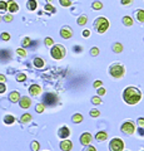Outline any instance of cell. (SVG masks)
<instances>
[{
  "mask_svg": "<svg viewBox=\"0 0 144 151\" xmlns=\"http://www.w3.org/2000/svg\"><path fill=\"white\" fill-rule=\"evenodd\" d=\"M123 100L128 105H137L142 100V92L137 87H127L123 91Z\"/></svg>",
  "mask_w": 144,
  "mask_h": 151,
  "instance_id": "6da1fadb",
  "label": "cell"
},
{
  "mask_svg": "<svg viewBox=\"0 0 144 151\" xmlns=\"http://www.w3.org/2000/svg\"><path fill=\"white\" fill-rule=\"evenodd\" d=\"M109 25H110V23L106 18L98 17L94 20V23H93V29L95 32H98L99 34H104V33L109 29Z\"/></svg>",
  "mask_w": 144,
  "mask_h": 151,
  "instance_id": "7a4b0ae2",
  "label": "cell"
},
{
  "mask_svg": "<svg viewBox=\"0 0 144 151\" xmlns=\"http://www.w3.org/2000/svg\"><path fill=\"white\" fill-rule=\"evenodd\" d=\"M109 74L113 78H117V79L123 78L124 74H125V67H124L122 63L115 62L113 64H110V67H109Z\"/></svg>",
  "mask_w": 144,
  "mask_h": 151,
  "instance_id": "3957f363",
  "label": "cell"
},
{
  "mask_svg": "<svg viewBox=\"0 0 144 151\" xmlns=\"http://www.w3.org/2000/svg\"><path fill=\"white\" fill-rule=\"evenodd\" d=\"M50 55L53 59L60 60L67 55V48L63 44H53L52 49H50Z\"/></svg>",
  "mask_w": 144,
  "mask_h": 151,
  "instance_id": "277c9868",
  "label": "cell"
},
{
  "mask_svg": "<svg viewBox=\"0 0 144 151\" xmlns=\"http://www.w3.org/2000/svg\"><path fill=\"white\" fill-rule=\"evenodd\" d=\"M120 131L127 136H132V135H134V132H135V125H134L133 121H125V122H123L122 127H120Z\"/></svg>",
  "mask_w": 144,
  "mask_h": 151,
  "instance_id": "5b68a950",
  "label": "cell"
},
{
  "mask_svg": "<svg viewBox=\"0 0 144 151\" xmlns=\"http://www.w3.org/2000/svg\"><path fill=\"white\" fill-rule=\"evenodd\" d=\"M58 103V96L55 93H45L43 96V105L53 107Z\"/></svg>",
  "mask_w": 144,
  "mask_h": 151,
  "instance_id": "8992f818",
  "label": "cell"
},
{
  "mask_svg": "<svg viewBox=\"0 0 144 151\" xmlns=\"http://www.w3.org/2000/svg\"><path fill=\"white\" fill-rule=\"evenodd\" d=\"M109 150L110 151H123L124 150V142L120 139H113L109 142Z\"/></svg>",
  "mask_w": 144,
  "mask_h": 151,
  "instance_id": "52a82bcc",
  "label": "cell"
},
{
  "mask_svg": "<svg viewBox=\"0 0 144 151\" xmlns=\"http://www.w3.org/2000/svg\"><path fill=\"white\" fill-rule=\"evenodd\" d=\"M60 37L63 38V39H70L73 37V30L72 28L69 25H64L62 27V29H60Z\"/></svg>",
  "mask_w": 144,
  "mask_h": 151,
  "instance_id": "ba28073f",
  "label": "cell"
},
{
  "mask_svg": "<svg viewBox=\"0 0 144 151\" xmlns=\"http://www.w3.org/2000/svg\"><path fill=\"white\" fill-rule=\"evenodd\" d=\"M69 136H70V130H69L68 126H62L58 130V137L59 139L65 140V139H69Z\"/></svg>",
  "mask_w": 144,
  "mask_h": 151,
  "instance_id": "9c48e42d",
  "label": "cell"
},
{
  "mask_svg": "<svg viewBox=\"0 0 144 151\" xmlns=\"http://www.w3.org/2000/svg\"><path fill=\"white\" fill-rule=\"evenodd\" d=\"M6 5H8V10L10 14L19 12V4H18L16 1H14V0H9V1H6Z\"/></svg>",
  "mask_w": 144,
  "mask_h": 151,
  "instance_id": "30bf717a",
  "label": "cell"
},
{
  "mask_svg": "<svg viewBox=\"0 0 144 151\" xmlns=\"http://www.w3.org/2000/svg\"><path fill=\"white\" fill-rule=\"evenodd\" d=\"M60 150L62 151H72L73 149V142L69 139H65V140H63L62 142H60Z\"/></svg>",
  "mask_w": 144,
  "mask_h": 151,
  "instance_id": "8fae6325",
  "label": "cell"
},
{
  "mask_svg": "<svg viewBox=\"0 0 144 151\" xmlns=\"http://www.w3.org/2000/svg\"><path fill=\"white\" fill-rule=\"evenodd\" d=\"M92 135L89 134V132H83V134L80 135V144L83 146H87V145H89L92 142Z\"/></svg>",
  "mask_w": 144,
  "mask_h": 151,
  "instance_id": "7c38bea8",
  "label": "cell"
},
{
  "mask_svg": "<svg viewBox=\"0 0 144 151\" xmlns=\"http://www.w3.org/2000/svg\"><path fill=\"white\" fill-rule=\"evenodd\" d=\"M19 106L21 108H29L31 106V100H30V97H28V96H23L20 97V100H19Z\"/></svg>",
  "mask_w": 144,
  "mask_h": 151,
  "instance_id": "4fadbf2b",
  "label": "cell"
},
{
  "mask_svg": "<svg viewBox=\"0 0 144 151\" xmlns=\"http://www.w3.org/2000/svg\"><path fill=\"white\" fill-rule=\"evenodd\" d=\"M29 93H30V96H35V97L39 96L41 93V87L39 84H31L29 87Z\"/></svg>",
  "mask_w": 144,
  "mask_h": 151,
  "instance_id": "5bb4252c",
  "label": "cell"
},
{
  "mask_svg": "<svg viewBox=\"0 0 144 151\" xmlns=\"http://www.w3.org/2000/svg\"><path fill=\"white\" fill-rule=\"evenodd\" d=\"M134 18L137 19V22L144 23V10L143 9H137V10L134 12Z\"/></svg>",
  "mask_w": 144,
  "mask_h": 151,
  "instance_id": "9a60e30c",
  "label": "cell"
},
{
  "mask_svg": "<svg viewBox=\"0 0 144 151\" xmlns=\"http://www.w3.org/2000/svg\"><path fill=\"white\" fill-rule=\"evenodd\" d=\"M38 8V1L36 0H28L26 1V9L29 12H34Z\"/></svg>",
  "mask_w": 144,
  "mask_h": 151,
  "instance_id": "2e32d148",
  "label": "cell"
},
{
  "mask_svg": "<svg viewBox=\"0 0 144 151\" xmlns=\"http://www.w3.org/2000/svg\"><path fill=\"white\" fill-rule=\"evenodd\" d=\"M9 100H10V102H13V103L19 102V100H20V93L18 92V91H13L10 94H9Z\"/></svg>",
  "mask_w": 144,
  "mask_h": 151,
  "instance_id": "e0dca14e",
  "label": "cell"
},
{
  "mask_svg": "<svg viewBox=\"0 0 144 151\" xmlns=\"http://www.w3.org/2000/svg\"><path fill=\"white\" fill-rule=\"evenodd\" d=\"M106 139H108V134H106L105 131H99L98 134L95 135V140L99 141V142H101V141H105Z\"/></svg>",
  "mask_w": 144,
  "mask_h": 151,
  "instance_id": "ac0fdd59",
  "label": "cell"
},
{
  "mask_svg": "<svg viewBox=\"0 0 144 151\" xmlns=\"http://www.w3.org/2000/svg\"><path fill=\"white\" fill-rule=\"evenodd\" d=\"M122 22H123V24H124L125 27H132V25L134 24L133 18H132V17H129V15H125V17H123Z\"/></svg>",
  "mask_w": 144,
  "mask_h": 151,
  "instance_id": "d6986e66",
  "label": "cell"
},
{
  "mask_svg": "<svg viewBox=\"0 0 144 151\" xmlns=\"http://www.w3.org/2000/svg\"><path fill=\"white\" fill-rule=\"evenodd\" d=\"M111 50L114 52V53H122L123 52V45H122V43H114L113 45H111Z\"/></svg>",
  "mask_w": 144,
  "mask_h": 151,
  "instance_id": "ffe728a7",
  "label": "cell"
},
{
  "mask_svg": "<svg viewBox=\"0 0 144 151\" xmlns=\"http://www.w3.org/2000/svg\"><path fill=\"white\" fill-rule=\"evenodd\" d=\"M87 22H88V17L87 15H79L78 17V19H77V23H78V25H80V27H83V25H85L87 24Z\"/></svg>",
  "mask_w": 144,
  "mask_h": 151,
  "instance_id": "44dd1931",
  "label": "cell"
},
{
  "mask_svg": "<svg viewBox=\"0 0 144 151\" xmlns=\"http://www.w3.org/2000/svg\"><path fill=\"white\" fill-rule=\"evenodd\" d=\"M72 121L74 124H82L83 122V115L82 113H74L73 117H72Z\"/></svg>",
  "mask_w": 144,
  "mask_h": 151,
  "instance_id": "7402d4cb",
  "label": "cell"
},
{
  "mask_svg": "<svg viewBox=\"0 0 144 151\" xmlns=\"http://www.w3.org/2000/svg\"><path fill=\"white\" fill-rule=\"evenodd\" d=\"M33 63H34V65L36 68H43L44 65H45V63H44V60L41 59V58H39V57H36V58H34V60H33Z\"/></svg>",
  "mask_w": 144,
  "mask_h": 151,
  "instance_id": "603a6c76",
  "label": "cell"
},
{
  "mask_svg": "<svg viewBox=\"0 0 144 151\" xmlns=\"http://www.w3.org/2000/svg\"><path fill=\"white\" fill-rule=\"evenodd\" d=\"M15 122V117H14L13 115H6L4 116V124L5 125H11Z\"/></svg>",
  "mask_w": 144,
  "mask_h": 151,
  "instance_id": "cb8c5ba5",
  "label": "cell"
},
{
  "mask_svg": "<svg viewBox=\"0 0 144 151\" xmlns=\"http://www.w3.org/2000/svg\"><path fill=\"white\" fill-rule=\"evenodd\" d=\"M31 121V115L30 113H24L21 117H20V122L21 124H28V122Z\"/></svg>",
  "mask_w": 144,
  "mask_h": 151,
  "instance_id": "d4e9b609",
  "label": "cell"
},
{
  "mask_svg": "<svg viewBox=\"0 0 144 151\" xmlns=\"http://www.w3.org/2000/svg\"><path fill=\"white\" fill-rule=\"evenodd\" d=\"M92 8H93V10H100V9H103V3L95 0V1H93Z\"/></svg>",
  "mask_w": 144,
  "mask_h": 151,
  "instance_id": "484cf974",
  "label": "cell"
},
{
  "mask_svg": "<svg viewBox=\"0 0 144 151\" xmlns=\"http://www.w3.org/2000/svg\"><path fill=\"white\" fill-rule=\"evenodd\" d=\"M44 10L45 12H48L50 14H54V13H57V9H55L52 4H49V3H46L45 4V6H44Z\"/></svg>",
  "mask_w": 144,
  "mask_h": 151,
  "instance_id": "4316f807",
  "label": "cell"
},
{
  "mask_svg": "<svg viewBox=\"0 0 144 151\" xmlns=\"http://www.w3.org/2000/svg\"><path fill=\"white\" fill-rule=\"evenodd\" d=\"M72 3H73V0H59V4L63 8H69L72 5Z\"/></svg>",
  "mask_w": 144,
  "mask_h": 151,
  "instance_id": "83f0119b",
  "label": "cell"
},
{
  "mask_svg": "<svg viewBox=\"0 0 144 151\" xmlns=\"http://www.w3.org/2000/svg\"><path fill=\"white\" fill-rule=\"evenodd\" d=\"M30 149H31V151H39L40 144L38 142V141H33V142L30 144Z\"/></svg>",
  "mask_w": 144,
  "mask_h": 151,
  "instance_id": "f1b7e54d",
  "label": "cell"
},
{
  "mask_svg": "<svg viewBox=\"0 0 144 151\" xmlns=\"http://www.w3.org/2000/svg\"><path fill=\"white\" fill-rule=\"evenodd\" d=\"M15 79L18 82H24V81H26V74L25 73H18Z\"/></svg>",
  "mask_w": 144,
  "mask_h": 151,
  "instance_id": "f546056e",
  "label": "cell"
},
{
  "mask_svg": "<svg viewBox=\"0 0 144 151\" xmlns=\"http://www.w3.org/2000/svg\"><path fill=\"white\" fill-rule=\"evenodd\" d=\"M31 44V39L29 37H25L24 39H23V42H21V45L24 47V48H26V47H29Z\"/></svg>",
  "mask_w": 144,
  "mask_h": 151,
  "instance_id": "4dcf8cb0",
  "label": "cell"
},
{
  "mask_svg": "<svg viewBox=\"0 0 144 151\" xmlns=\"http://www.w3.org/2000/svg\"><path fill=\"white\" fill-rule=\"evenodd\" d=\"M35 111L38 113H43L45 111V106L43 105V103H38V105L35 106Z\"/></svg>",
  "mask_w": 144,
  "mask_h": 151,
  "instance_id": "1f68e13d",
  "label": "cell"
},
{
  "mask_svg": "<svg viewBox=\"0 0 144 151\" xmlns=\"http://www.w3.org/2000/svg\"><path fill=\"white\" fill-rule=\"evenodd\" d=\"M89 113H90V116H92V117H94V119H96V117H99V116H100V111H98L96 108H92Z\"/></svg>",
  "mask_w": 144,
  "mask_h": 151,
  "instance_id": "d6a6232c",
  "label": "cell"
},
{
  "mask_svg": "<svg viewBox=\"0 0 144 151\" xmlns=\"http://www.w3.org/2000/svg\"><path fill=\"white\" fill-rule=\"evenodd\" d=\"M6 10H8L6 1H3V0H0V12H1V13H5Z\"/></svg>",
  "mask_w": 144,
  "mask_h": 151,
  "instance_id": "836d02e7",
  "label": "cell"
},
{
  "mask_svg": "<svg viewBox=\"0 0 144 151\" xmlns=\"http://www.w3.org/2000/svg\"><path fill=\"white\" fill-rule=\"evenodd\" d=\"M0 38H1V40L8 42V40H10V34H9V33H6V32H3L1 34H0Z\"/></svg>",
  "mask_w": 144,
  "mask_h": 151,
  "instance_id": "e575fe53",
  "label": "cell"
},
{
  "mask_svg": "<svg viewBox=\"0 0 144 151\" xmlns=\"http://www.w3.org/2000/svg\"><path fill=\"white\" fill-rule=\"evenodd\" d=\"M92 103H93V105H100V103H101V98L99 96H94L92 98Z\"/></svg>",
  "mask_w": 144,
  "mask_h": 151,
  "instance_id": "d590c367",
  "label": "cell"
},
{
  "mask_svg": "<svg viewBox=\"0 0 144 151\" xmlns=\"http://www.w3.org/2000/svg\"><path fill=\"white\" fill-rule=\"evenodd\" d=\"M90 55H92V57L99 55V48H96V47H93V48L90 49Z\"/></svg>",
  "mask_w": 144,
  "mask_h": 151,
  "instance_id": "8d00e7d4",
  "label": "cell"
},
{
  "mask_svg": "<svg viewBox=\"0 0 144 151\" xmlns=\"http://www.w3.org/2000/svg\"><path fill=\"white\" fill-rule=\"evenodd\" d=\"M44 44L46 45V47H52L53 44H54V40L52 39V38H45V39H44Z\"/></svg>",
  "mask_w": 144,
  "mask_h": 151,
  "instance_id": "74e56055",
  "label": "cell"
},
{
  "mask_svg": "<svg viewBox=\"0 0 144 151\" xmlns=\"http://www.w3.org/2000/svg\"><path fill=\"white\" fill-rule=\"evenodd\" d=\"M16 54L20 57H26V50L24 48H18L16 49Z\"/></svg>",
  "mask_w": 144,
  "mask_h": 151,
  "instance_id": "f35d334b",
  "label": "cell"
},
{
  "mask_svg": "<svg viewBox=\"0 0 144 151\" xmlns=\"http://www.w3.org/2000/svg\"><path fill=\"white\" fill-rule=\"evenodd\" d=\"M3 20L6 22V23L13 22V14H6V15H4V17H3Z\"/></svg>",
  "mask_w": 144,
  "mask_h": 151,
  "instance_id": "ab89813d",
  "label": "cell"
},
{
  "mask_svg": "<svg viewBox=\"0 0 144 151\" xmlns=\"http://www.w3.org/2000/svg\"><path fill=\"white\" fill-rule=\"evenodd\" d=\"M133 3V0H120V4L124 6H131Z\"/></svg>",
  "mask_w": 144,
  "mask_h": 151,
  "instance_id": "60d3db41",
  "label": "cell"
},
{
  "mask_svg": "<svg viewBox=\"0 0 144 151\" xmlns=\"http://www.w3.org/2000/svg\"><path fill=\"white\" fill-rule=\"evenodd\" d=\"M137 130V134L139 135V137H144V127H138Z\"/></svg>",
  "mask_w": 144,
  "mask_h": 151,
  "instance_id": "b9f144b4",
  "label": "cell"
},
{
  "mask_svg": "<svg viewBox=\"0 0 144 151\" xmlns=\"http://www.w3.org/2000/svg\"><path fill=\"white\" fill-rule=\"evenodd\" d=\"M83 151H96L95 146H92V145H87L84 149H83Z\"/></svg>",
  "mask_w": 144,
  "mask_h": 151,
  "instance_id": "7bdbcfd3",
  "label": "cell"
},
{
  "mask_svg": "<svg viewBox=\"0 0 144 151\" xmlns=\"http://www.w3.org/2000/svg\"><path fill=\"white\" fill-rule=\"evenodd\" d=\"M106 93V89L103 88V87H99L98 88V96H104V94Z\"/></svg>",
  "mask_w": 144,
  "mask_h": 151,
  "instance_id": "ee69618b",
  "label": "cell"
},
{
  "mask_svg": "<svg viewBox=\"0 0 144 151\" xmlns=\"http://www.w3.org/2000/svg\"><path fill=\"white\" fill-rule=\"evenodd\" d=\"M137 125L139 127H144V119L143 117H139V119L137 120Z\"/></svg>",
  "mask_w": 144,
  "mask_h": 151,
  "instance_id": "f6af8a7d",
  "label": "cell"
},
{
  "mask_svg": "<svg viewBox=\"0 0 144 151\" xmlns=\"http://www.w3.org/2000/svg\"><path fill=\"white\" fill-rule=\"evenodd\" d=\"M101 86H103V82H101V81H95L94 83H93V87H94V88H99Z\"/></svg>",
  "mask_w": 144,
  "mask_h": 151,
  "instance_id": "bcb514c9",
  "label": "cell"
},
{
  "mask_svg": "<svg viewBox=\"0 0 144 151\" xmlns=\"http://www.w3.org/2000/svg\"><path fill=\"white\" fill-rule=\"evenodd\" d=\"M6 91V86H5V83H0V93H5Z\"/></svg>",
  "mask_w": 144,
  "mask_h": 151,
  "instance_id": "7dc6e473",
  "label": "cell"
},
{
  "mask_svg": "<svg viewBox=\"0 0 144 151\" xmlns=\"http://www.w3.org/2000/svg\"><path fill=\"white\" fill-rule=\"evenodd\" d=\"M83 37H84V38H89L90 37V30L89 29L83 30Z\"/></svg>",
  "mask_w": 144,
  "mask_h": 151,
  "instance_id": "c3c4849f",
  "label": "cell"
},
{
  "mask_svg": "<svg viewBox=\"0 0 144 151\" xmlns=\"http://www.w3.org/2000/svg\"><path fill=\"white\" fill-rule=\"evenodd\" d=\"M6 82V77L4 74H0V83H5Z\"/></svg>",
  "mask_w": 144,
  "mask_h": 151,
  "instance_id": "681fc988",
  "label": "cell"
},
{
  "mask_svg": "<svg viewBox=\"0 0 144 151\" xmlns=\"http://www.w3.org/2000/svg\"><path fill=\"white\" fill-rule=\"evenodd\" d=\"M73 50H74V52H79V53H80V52L83 50V48H82V47H74Z\"/></svg>",
  "mask_w": 144,
  "mask_h": 151,
  "instance_id": "f907efd6",
  "label": "cell"
},
{
  "mask_svg": "<svg viewBox=\"0 0 144 151\" xmlns=\"http://www.w3.org/2000/svg\"><path fill=\"white\" fill-rule=\"evenodd\" d=\"M45 1H46V3H49V4H52L53 0H45Z\"/></svg>",
  "mask_w": 144,
  "mask_h": 151,
  "instance_id": "816d5d0a",
  "label": "cell"
},
{
  "mask_svg": "<svg viewBox=\"0 0 144 151\" xmlns=\"http://www.w3.org/2000/svg\"><path fill=\"white\" fill-rule=\"evenodd\" d=\"M3 20V18H1V15H0V22H1Z\"/></svg>",
  "mask_w": 144,
  "mask_h": 151,
  "instance_id": "f5cc1de1",
  "label": "cell"
},
{
  "mask_svg": "<svg viewBox=\"0 0 144 151\" xmlns=\"http://www.w3.org/2000/svg\"><path fill=\"white\" fill-rule=\"evenodd\" d=\"M142 151H144V150H142Z\"/></svg>",
  "mask_w": 144,
  "mask_h": 151,
  "instance_id": "db71d44e",
  "label": "cell"
},
{
  "mask_svg": "<svg viewBox=\"0 0 144 151\" xmlns=\"http://www.w3.org/2000/svg\"><path fill=\"white\" fill-rule=\"evenodd\" d=\"M123 151H124V150H123Z\"/></svg>",
  "mask_w": 144,
  "mask_h": 151,
  "instance_id": "11a10c76",
  "label": "cell"
}]
</instances>
